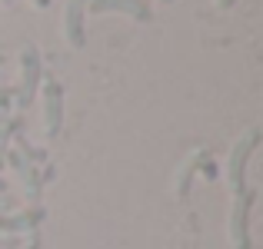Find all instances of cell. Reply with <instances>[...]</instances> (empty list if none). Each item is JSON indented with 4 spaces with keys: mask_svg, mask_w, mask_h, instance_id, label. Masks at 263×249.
Instances as JSON below:
<instances>
[{
    "mask_svg": "<svg viewBox=\"0 0 263 249\" xmlns=\"http://www.w3.org/2000/svg\"><path fill=\"white\" fill-rule=\"evenodd\" d=\"M24 130V116H7L0 123V166H7V153H10V140Z\"/></svg>",
    "mask_w": 263,
    "mask_h": 249,
    "instance_id": "obj_10",
    "label": "cell"
},
{
    "mask_svg": "<svg viewBox=\"0 0 263 249\" xmlns=\"http://www.w3.org/2000/svg\"><path fill=\"white\" fill-rule=\"evenodd\" d=\"M7 116H10V113H0V123H4V120H7Z\"/></svg>",
    "mask_w": 263,
    "mask_h": 249,
    "instance_id": "obj_14",
    "label": "cell"
},
{
    "mask_svg": "<svg viewBox=\"0 0 263 249\" xmlns=\"http://www.w3.org/2000/svg\"><path fill=\"white\" fill-rule=\"evenodd\" d=\"M253 203H257V193L253 190H243L233 196L230 203V219H227V236H230V246L233 249H250V213H253Z\"/></svg>",
    "mask_w": 263,
    "mask_h": 249,
    "instance_id": "obj_3",
    "label": "cell"
},
{
    "mask_svg": "<svg viewBox=\"0 0 263 249\" xmlns=\"http://www.w3.org/2000/svg\"><path fill=\"white\" fill-rule=\"evenodd\" d=\"M0 4H7V0H0Z\"/></svg>",
    "mask_w": 263,
    "mask_h": 249,
    "instance_id": "obj_16",
    "label": "cell"
},
{
    "mask_svg": "<svg viewBox=\"0 0 263 249\" xmlns=\"http://www.w3.org/2000/svg\"><path fill=\"white\" fill-rule=\"evenodd\" d=\"M44 219H47V210H44V206H30V210H24V213H0V233L20 236V233L37 230Z\"/></svg>",
    "mask_w": 263,
    "mask_h": 249,
    "instance_id": "obj_7",
    "label": "cell"
},
{
    "mask_svg": "<svg viewBox=\"0 0 263 249\" xmlns=\"http://www.w3.org/2000/svg\"><path fill=\"white\" fill-rule=\"evenodd\" d=\"M210 166V150H197L183 166H180V176H177V196H186L190 193V183H193V173L197 170H206Z\"/></svg>",
    "mask_w": 263,
    "mask_h": 249,
    "instance_id": "obj_9",
    "label": "cell"
},
{
    "mask_svg": "<svg viewBox=\"0 0 263 249\" xmlns=\"http://www.w3.org/2000/svg\"><path fill=\"white\" fill-rule=\"evenodd\" d=\"M160 4H174V0H160Z\"/></svg>",
    "mask_w": 263,
    "mask_h": 249,
    "instance_id": "obj_15",
    "label": "cell"
},
{
    "mask_svg": "<svg viewBox=\"0 0 263 249\" xmlns=\"http://www.w3.org/2000/svg\"><path fill=\"white\" fill-rule=\"evenodd\" d=\"M33 7H37V10H47V7H50V0H30Z\"/></svg>",
    "mask_w": 263,
    "mask_h": 249,
    "instance_id": "obj_12",
    "label": "cell"
},
{
    "mask_svg": "<svg viewBox=\"0 0 263 249\" xmlns=\"http://www.w3.org/2000/svg\"><path fill=\"white\" fill-rule=\"evenodd\" d=\"M40 96H44V133L47 140H53L60 133V127H64V87L53 77H44Z\"/></svg>",
    "mask_w": 263,
    "mask_h": 249,
    "instance_id": "obj_5",
    "label": "cell"
},
{
    "mask_svg": "<svg viewBox=\"0 0 263 249\" xmlns=\"http://www.w3.org/2000/svg\"><path fill=\"white\" fill-rule=\"evenodd\" d=\"M233 4H237V0H217V7H220V10H230Z\"/></svg>",
    "mask_w": 263,
    "mask_h": 249,
    "instance_id": "obj_11",
    "label": "cell"
},
{
    "mask_svg": "<svg viewBox=\"0 0 263 249\" xmlns=\"http://www.w3.org/2000/svg\"><path fill=\"white\" fill-rule=\"evenodd\" d=\"M87 10L93 17H100V13H127V17L140 20V24L154 20V7L147 0H87Z\"/></svg>",
    "mask_w": 263,
    "mask_h": 249,
    "instance_id": "obj_6",
    "label": "cell"
},
{
    "mask_svg": "<svg viewBox=\"0 0 263 249\" xmlns=\"http://www.w3.org/2000/svg\"><path fill=\"white\" fill-rule=\"evenodd\" d=\"M260 140H263V133H260L257 127H250L237 143H233L230 156H227V183H230L233 196L243 193V190H250V186H247V166H250V156L257 153Z\"/></svg>",
    "mask_w": 263,
    "mask_h": 249,
    "instance_id": "obj_1",
    "label": "cell"
},
{
    "mask_svg": "<svg viewBox=\"0 0 263 249\" xmlns=\"http://www.w3.org/2000/svg\"><path fill=\"white\" fill-rule=\"evenodd\" d=\"M4 193H7V179L0 176V196H4Z\"/></svg>",
    "mask_w": 263,
    "mask_h": 249,
    "instance_id": "obj_13",
    "label": "cell"
},
{
    "mask_svg": "<svg viewBox=\"0 0 263 249\" xmlns=\"http://www.w3.org/2000/svg\"><path fill=\"white\" fill-rule=\"evenodd\" d=\"M7 163H10L13 170H17L27 203H30V206H40V196H44V183L50 179V170L40 173V170H37V163H30L27 156H20L17 150H10V153H7Z\"/></svg>",
    "mask_w": 263,
    "mask_h": 249,
    "instance_id": "obj_4",
    "label": "cell"
},
{
    "mask_svg": "<svg viewBox=\"0 0 263 249\" xmlns=\"http://www.w3.org/2000/svg\"><path fill=\"white\" fill-rule=\"evenodd\" d=\"M40 83H44V64H40V50L33 44H24L20 50V87L13 93L17 110H27L40 93Z\"/></svg>",
    "mask_w": 263,
    "mask_h": 249,
    "instance_id": "obj_2",
    "label": "cell"
},
{
    "mask_svg": "<svg viewBox=\"0 0 263 249\" xmlns=\"http://www.w3.org/2000/svg\"><path fill=\"white\" fill-rule=\"evenodd\" d=\"M84 13H87V0H67V10H64V40L80 50L87 40V30H84Z\"/></svg>",
    "mask_w": 263,
    "mask_h": 249,
    "instance_id": "obj_8",
    "label": "cell"
}]
</instances>
